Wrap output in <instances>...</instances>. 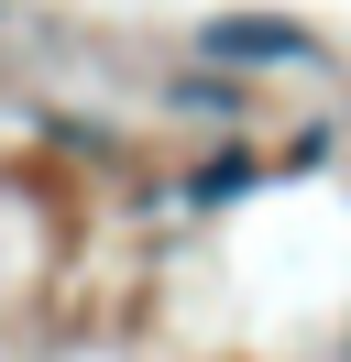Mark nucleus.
<instances>
[{"label":"nucleus","instance_id":"nucleus-1","mask_svg":"<svg viewBox=\"0 0 351 362\" xmlns=\"http://www.w3.org/2000/svg\"><path fill=\"white\" fill-rule=\"evenodd\" d=\"M209 55H307V66H318L307 23H275V11H231V23H209Z\"/></svg>","mask_w":351,"mask_h":362}]
</instances>
